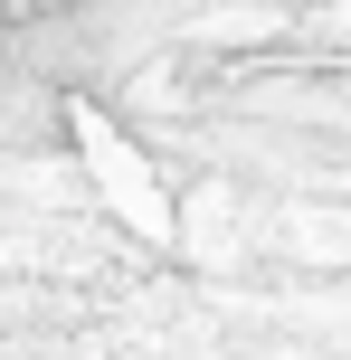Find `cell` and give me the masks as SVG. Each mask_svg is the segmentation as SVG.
Instances as JSON below:
<instances>
[{
	"label": "cell",
	"mask_w": 351,
	"mask_h": 360,
	"mask_svg": "<svg viewBox=\"0 0 351 360\" xmlns=\"http://www.w3.org/2000/svg\"><path fill=\"white\" fill-rule=\"evenodd\" d=\"M57 10H76V0H0V29H29V19H57Z\"/></svg>",
	"instance_id": "1"
}]
</instances>
